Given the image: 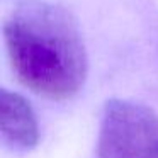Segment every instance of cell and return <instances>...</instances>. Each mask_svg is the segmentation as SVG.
Masks as SVG:
<instances>
[{"instance_id": "cell-2", "label": "cell", "mask_w": 158, "mask_h": 158, "mask_svg": "<svg viewBox=\"0 0 158 158\" xmlns=\"http://www.w3.org/2000/svg\"><path fill=\"white\" fill-rule=\"evenodd\" d=\"M97 158H158V112L131 100H109L100 119Z\"/></svg>"}, {"instance_id": "cell-1", "label": "cell", "mask_w": 158, "mask_h": 158, "mask_svg": "<svg viewBox=\"0 0 158 158\" xmlns=\"http://www.w3.org/2000/svg\"><path fill=\"white\" fill-rule=\"evenodd\" d=\"M4 38L14 72L36 94L66 100L83 87L87 49L75 17L63 7L22 2L9 14Z\"/></svg>"}, {"instance_id": "cell-3", "label": "cell", "mask_w": 158, "mask_h": 158, "mask_svg": "<svg viewBox=\"0 0 158 158\" xmlns=\"http://www.w3.org/2000/svg\"><path fill=\"white\" fill-rule=\"evenodd\" d=\"M0 131L17 151H29L39 141V124L31 104L7 89L0 90Z\"/></svg>"}]
</instances>
